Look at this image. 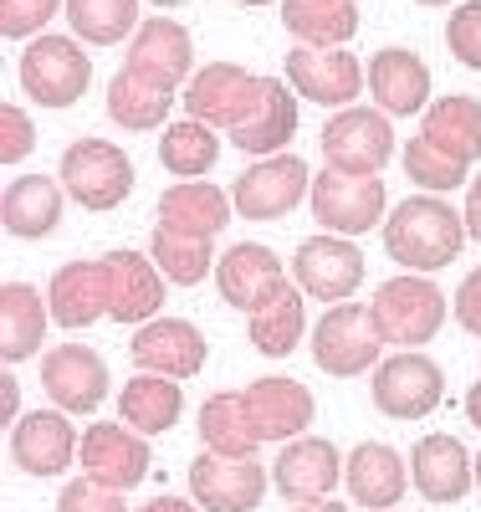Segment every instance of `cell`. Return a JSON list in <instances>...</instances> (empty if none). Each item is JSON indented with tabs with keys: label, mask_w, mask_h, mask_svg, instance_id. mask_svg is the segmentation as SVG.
Masks as SVG:
<instances>
[{
	"label": "cell",
	"mask_w": 481,
	"mask_h": 512,
	"mask_svg": "<svg viewBox=\"0 0 481 512\" xmlns=\"http://www.w3.org/2000/svg\"><path fill=\"white\" fill-rule=\"evenodd\" d=\"M461 246H466V216L451 210L441 195L395 200V210L384 216V251L405 272H420V277L441 272L461 256Z\"/></svg>",
	"instance_id": "6da1fadb"
},
{
	"label": "cell",
	"mask_w": 481,
	"mask_h": 512,
	"mask_svg": "<svg viewBox=\"0 0 481 512\" xmlns=\"http://www.w3.org/2000/svg\"><path fill=\"white\" fill-rule=\"evenodd\" d=\"M57 180H62L72 205L108 216V210H118L128 195H134V159L108 139H72L62 149Z\"/></svg>",
	"instance_id": "7a4b0ae2"
},
{
	"label": "cell",
	"mask_w": 481,
	"mask_h": 512,
	"mask_svg": "<svg viewBox=\"0 0 481 512\" xmlns=\"http://www.w3.org/2000/svg\"><path fill=\"white\" fill-rule=\"evenodd\" d=\"M369 313H374V323L384 333V344L420 349L446 323V292L435 287L430 277H420V272H405V277H389L369 297Z\"/></svg>",
	"instance_id": "3957f363"
},
{
	"label": "cell",
	"mask_w": 481,
	"mask_h": 512,
	"mask_svg": "<svg viewBox=\"0 0 481 512\" xmlns=\"http://www.w3.org/2000/svg\"><path fill=\"white\" fill-rule=\"evenodd\" d=\"M384 354V333L369 313V303H333L318 323H313V364L333 379H354L364 369H379Z\"/></svg>",
	"instance_id": "277c9868"
},
{
	"label": "cell",
	"mask_w": 481,
	"mask_h": 512,
	"mask_svg": "<svg viewBox=\"0 0 481 512\" xmlns=\"http://www.w3.org/2000/svg\"><path fill=\"white\" fill-rule=\"evenodd\" d=\"M87 82H93V57L82 52V41L77 36H36L26 41V52H21V88L31 103L41 108H72L82 93H87Z\"/></svg>",
	"instance_id": "5b68a950"
},
{
	"label": "cell",
	"mask_w": 481,
	"mask_h": 512,
	"mask_svg": "<svg viewBox=\"0 0 481 512\" xmlns=\"http://www.w3.org/2000/svg\"><path fill=\"white\" fill-rule=\"evenodd\" d=\"M185 113L221 128V134H231V128H241L261 98H267V77H256L251 67L241 62H205L190 82H185Z\"/></svg>",
	"instance_id": "8992f818"
},
{
	"label": "cell",
	"mask_w": 481,
	"mask_h": 512,
	"mask_svg": "<svg viewBox=\"0 0 481 512\" xmlns=\"http://www.w3.org/2000/svg\"><path fill=\"white\" fill-rule=\"evenodd\" d=\"M313 221L333 236H369L389 216V190L379 175H343V169H323L313 175Z\"/></svg>",
	"instance_id": "52a82bcc"
},
{
	"label": "cell",
	"mask_w": 481,
	"mask_h": 512,
	"mask_svg": "<svg viewBox=\"0 0 481 512\" xmlns=\"http://www.w3.org/2000/svg\"><path fill=\"white\" fill-rule=\"evenodd\" d=\"M308 195H313V175H308V159L297 154L256 159L231 180V200L241 221H282Z\"/></svg>",
	"instance_id": "ba28073f"
},
{
	"label": "cell",
	"mask_w": 481,
	"mask_h": 512,
	"mask_svg": "<svg viewBox=\"0 0 481 512\" xmlns=\"http://www.w3.org/2000/svg\"><path fill=\"white\" fill-rule=\"evenodd\" d=\"M323 164L343 169V175H379L395 159V123L379 108H338L323 123Z\"/></svg>",
	"instance_id": "9c48e42d"
},
{
	"label": "cell",
	"mask_w": 481,
	"mask_h": 512,
	"mask_svg": "<svg viewBox=\"0 0 481 512\" xmlns=\"http://www.w3.org/2000/svg\"><path fill=\"white\" fill-rule=\"evenodd\" d=\"M282 77L292 82L297 98L318 108H354L359 93H369V67H359V57L343 47H297L287 52Z\"/></svg>",
	"instance_id": "30bf717a"
},
{
	"label": "cell",
	"mask_w": 481,
	"mask_h": 512,
	"mask_svg": "<svg viewBox=\"0 0 481 512\" xmlns=\"http://www.w3.org/2000/svg\"><path fill=\"white\" fill-rule=\"evenodd\" d=\"M369 395H374L379 415H389V420H425L446 400V374L420 349H405V354L379 359V369L369 379Z\"/></svg>",
	"instance_id": "8fae6325"
},
{
	"label": "cell",
	"mask_w": 481,
	"mask_h": 512,
	"mask_svg": "<svg viewBox=\"0 0 481 512\" xmlns=\"http://www.w3.org/2000/svg\"><path fill=\"white\" fill-rule=\"evenodd\" d=\"M149 436H139L134 425L123 420H98L82 431V451H77V466L82 477H93L103 487H118V492H134L144 477H149Z\"/></svg>",
	"instance_id": "7c38bea8"
},
{
	"label": "cell",
	"mask_w": 481,
	"mask_h": 512,
	"mask_svg": "<svg viewBox=\"0 0 481 512\" xmlns=\"http://www.w3.org/2000/svg\"><path fill=\"white\" fill-rule=\"evenodd\" d=\"M292 277H297L302 292L318 297V303H328V308L348 303V297L359 292V282H364V251L348 236H333V231L308 236L292 251Z\"/></svg>",
	"instance_id": "4fadbf2b"
},
{
	"label": "cell",
	"mask_w": 481,
	"mask_h": 512,
	"mask_svg": "<svg viewBox=\"0 0 481 512\" xmlns=\"http://www.w3.org/2000/svg\"><path fill=\"white\" fill-rule=\"evenodd\" d=\"M190 497L205 512H256L261 497H267V466L256 456L200 451L190 461Z\"/></svg>",
	"instance_id": "5bb4252c"
},
{
	"label": "cell",
	"mask_w": 481,
	"mask_h": 512,
	"mask_svg": "<svg viewBox=\"0 0 481 512\" xmlns=\"http://www.w3.org/2000/svg\"><path fill=\"white\" fill-rule=\"evenodd\" d=\"M108 364L93 344H57L47 359H41V390L47 400L67 415H93L108 400Z\"/></svg>",
	"instance_id": "9a60e30c"
},
{
	"label": "cell",
	"mask_w": 481,
	"mask_h": 512,
	"mask_svg": "<svg viewBox=\"0 0 481 512\" xmlns=\"http://www.w3.org/2000/svg\"><path fill=\"white\" fill-rule=\"evenodd\" d=\"M77 451H82V436L67 420V410H57V405L52 410H26L11 425V461L26 477H67Z\"/></svg>",
	"instance_id": "2e32d148"
},
{
	"label": "cell",
	"mask_w": 481,
	"mask_h": 512,
	"mask_svg": "<svg viewBox=\"0 0 481 512\" xmlns=\"http://www.w3.org/2000/svg\"><path fill=\"white\" fill-rule=\"evenodd\" d=\"M128 354H134L139 374H164V379H195L210 359L205 333L190 318H149L128 338Z\"/></svg>",
	"instance_id": "e0dca14e"
},
{
	"label": "cell",
	"mask_w": 481,
	"mask_h": 512,
	"mask_svg": "<svg viewBox=\"0 0 481 512\" xmlns=\"http://www.w3.org/2000/svg\"><path fill=\"white\" fill-rule=\"evenodd\" d=\"M123 67L180 93L185 82L195 77V72H190V67H195V41H190V31L174 21V16H149V21L134 31V41H128Z\"/></svg>",
	"instance_id": "ac0fdd59"
},
{
	"label": "cell",
	"mask_w": 481,
	"mask_h": 512,
	"mask_svg": "<svg viewBox=\"0 0 481 512\" xmlns=\"http://www.w3.org/2000/svg\"><path fill=\"white\" fill-rule=\"evenodd\" d=\"M343 482V456L333 441L323 436H297L282 446V456L272 461V492L282 502H318L333 497V487Z\"/></svg>",
	"instance_id": "d6986e66"
},
{
	"label": "cell",
	"mask_w": 481,
	"mask_h": 512,
	"mask_svg": "<svg viewBox=\"0 0 481 512\" xmlns=\"http://www.w3.org/2000/svg\"><path fill=\"white\" fill-rule=\"evenodd\" d=\"M103 267H108V292H113V297H108V318H113V323L139 328V323L159 318L169 277L154 267V256L118 246V251L103 256Z\"/></svg>",
	"instance_id": "ffe728a7"
},
{
	"label": "cell",
	"mask_w": 481,
	"mask_h": 512,
	"mask_svg": "<svg viewBox=\"0 0 481 512\" xmlns=\"http://www.w3.org/2000/svg\"><path fill=\"white\" fill-rule=\"evenodd\" d=\"M343 487L354 507L395 512V502H405V487H410V456H400L384 441H359L343 456Z\"/></svg>",
	"instance_id": "44dd1931"
},
{
	"label": "cell",
	"mask_w": 481,
	"mask_h": 512,
	"mask_svg": "<svg viewBox=\"0 0 481 512\" xmlns=\"http://www.w3.org/2000/svg\"><path fill=\"white\" fill-rule=\"evenodd\" d=\"M241 395H246V410H251V425H256L261 446H267V441H297V436H308V425L318 420V400H313V390L302 379L272 374V379L246 384Z\"/></svg>",
	"instance_id": "7402d4cb"
},
{
	"label": "cell",
	"mask_w": 481,
	"mask_h": 512,
	"mask_svg": "<svg viewBox=\"0 0 481 512\" xmlns=\"http://www.w3.org/2000/svg\"><path fill=\"white\" fill-rule=\"evenodd\" d=\"M369 98L389 118H415L430 108V67L410 47H379L369 62Z\"/></svg>",
	"instance_id": "603a6c76"
},
{
	"label": "cell",
	"mask_w": 481,
	"mask_h": 512,
	"mask_svg": "<svg viewBox=\"0 0 481 512\" xmlns=\"http://www.w3.org/2000/svg\"><path fill=\"white\" fill-rule=\"evenodd\" d=\"M231 210L236 200L221 190V185H210V180H180V185H169L154 205V226L164 231H180V236H205L215 241L226 226H231Z\"/></svg>",
	"instance_id": "cb8c5ba5"
},
{
	"label": "cell",
	"mask_w": 481,
	"mask_h": 512,
	"mask_svg": "<svg viewBox=\"0 0 481 512\" xmlns=\"http://www.w3.org/2000/svg\"><path fill=\"white\" fill-rule=\"evenodd\" d=\"M108 267L103 256H82V262H62L52 272L47 303H52V323L62 328H93L98 318H108Z\"/></svg>",
	"instance_id": "d4e9b609"
},
{
	"label": "cell",
	"mask_w": 481,
	"mask_h": 512,
	"mask_svg": "<svg viewBox=\"0 0 481 512\" xmlns=\"http://www.w3.org/2000/svg\"><path fill=\"white\" fill-rule=\"evenodd\" d=\"M282 256L261 241H236L231 251H221L215 262V287H221V303L226 308H241L251 313L261 297H272L282 287Z\"/></svg>",
	"instance_id": "484cf974"
},
{
	"label": "cell",
	"mask_w": 481,
	"mask_h": 512,
	"mask_svg": "<svg viewBox=\"0 0 481 512\" xmlns=\"http://www.w3.org/2000/svg\"><path fill=\"white\" fill-rule=\"evenodd\" d=\"M410 482L425 502H461L476 482V466L456 436L435 431V436H420L410 451Z\"/></svg>",
	"instance_id": "4316f807"
},
{
	"label": "cell",
	"mask_w": 481,
	"mask_h": 512,
	"mask_svg": "<svg viewBox=\"0 0 481 512\" xmlns=\"http://www.w3.org/2000/svg\"><path fill=\"white\" fill-rule=\"evenodd\" d=\"M246 338L261 359H287L297 354V344L308 338V303H302V287L282 282L272 297L246 313Z\"/></svg>",
	"instance_id": "83f0119b"
},
{
	"label": "cell",
	"mask_w": 481,
	"mask_h": 512,
	"mask_svg": "<svg viewBox=\"0 0 481 512\" xmlns=\"http://www.w3.org/2000/svg\"><path fill=\"white\" fill-rule=\"evenodd\" d=\"M62 180L52 175H16L0 195V216H6V231L21 241H47L62 226Z\"/></svg>",
	"instance_id": "f1b7e54d"
},
{
	"label": "cell",
	"mask_w": 481,
	"mask_h": 512,
	"mask_svg": "<svg viewBox=\"0 0 481 512\" xmlns=\"http://www.w3.org/2000/svg\"><path fill=\"white\" fill-rule=\"evenodd\" d=\"M47 323H52V303L31 282H6L0 287V359L6 364H21V359L41 354Z\"/></svg>",
	"instance_id": "f546056e"
},
{
	"label": "cell",
	"mask_w": 481,
	"mask_h": 512,
	"mask_svg": "<svg viewBox=\"0 0 481 512\" xmlns=\"http://www.w3.org/2000/svg\"><path fill=\"white\" fill-rule=\"evenodd\" d=\"M292 134H297V93H292L287 77L282 82L267 77V98H261V108L241 128H231V149L272 159V154H282L292 144Z\"/></svg>",
	"instance_id": "4dcf8cb0"
},
{
	"label": "cell",
	"mask_w": 481,
	"mask_h": 512,
	"mask_svg": "<svg viewBox=\"0 0 481 512\" xmlns=\"http://www.w3.org/2000/svg\"><path fill=\"white\" fill-rule=\"evenodd\" d=\"M420 139H430L441 154H451L461 164H476L481 159V98H471V93L435 98L420 113Z\"/></svg>",
	"instance_id": "1f68e13d"
},
{
	"label": "cell",
	"mask_w": 481,
	"mask_h": 512,
	"mask_svg": "<svg viewBox=\"0 0 481 512\" xmlns=\"http://www.w3.org/2000/svg\"><path fill=\"white\" fill-rule=\"evenodd\" d=\"M297 47H348L359 36V0H277Z\"/></svg>",
	"instance_id": "d6a6232c"
},
{
	"label": "cell",
	"mask_w": 481,
	"mask_h": 512,
	"mask_svg": "<svg viewBox=\"0 0 481 512\" xmlns=\"http://www.w3.org/2000/svg\"><path fill=\"white\" fill-rule=\"evenodd\" d=\"M185 415V390L180 379H164V374H139L118 390V420L134 425L139 436H164L174 431Z\"/></svg>",
	"instance_id": "836d02e7"
},
{
	"label": "cell",
	"mask_w": 481,
	"mask_h": 512,
	"mask_svg": "<svg viewBox=\"0 0 481 512\" xmlns=\"http://www.w3.org/2000/svg\"><path fill=\"white\" fill-rule=\"evenodd\" d=\"M108 118L118 128H128V134H149V128H169V108H174V88H164V82H149L139 72H113L108 77Z\"/></svg>",
	"instance_id": "e575fe53"
},
{
	"label": "cell",
	"mask_w": 481,
	"mask_h": 512,
	"mask_svg": "<svg viewBox=\"0 0 481 512\" xmlns=\"http://www.w3.org/2000/svg\"><path fill=\"white\" fill-rule=\"evenodd\" d=\"M195 431H200L205 451H221V456H256V446H261L241 390L210 395V400L200 405V415H195Z\"/></svg>",
	"instance_id": "d590c367"
},
{
	"label": "cell",
	"mask_w": 481,
	"mask_h": 512,
	"mask_svg": "<svg viewBox=\"0 0 481 512\" xmlns=\"http://www.w3.org/2000/svg\"><path fill=\"white\" fill-rule=\"evenodd\" d=\"M159 164L180 180H205L221 164V128H210L200 118H174L159 134Z\"/></svg>",
	"instance_id": "8d00e7d4"
},
{
	"label": "cell",
	"mask_w": 481,
	"mask_h": 512,
	"mask_svg": "<svg viewBox=\"0 0 481 512\" xmlns=\"http://www.w3.org/2000/svg\"><path fill=\"white\" fill-rule=\"evenodd\" d=\"M67 26L87 47H118L134 41L139 21V0H67Z\"/></svg>",
	"instance_id": "74e56055"
},
{
	"label": "cell",
	"mask_w": 481,
	"mask_h": 512,
	"mask_svg": "<svg viewBox=\"0 0 481 512\" xmlns=\"http://www.w3.org/2000/svg\"><path fill=\"white\" fill-rule=\"evenodd\" d=\"M149 256H154V267L169 277V282H180V287H195L215 272V241L205 236H180V231H164L154 226V241H149Z\"/></svg>",
	"instance_id": "f35d334b"
},
{
	"label": "cell",
	"mask_w": 481,
	"mask_h": 512,
	"mask_svg": "<svg viewBox=\"0 0 481 512\" xmlns=\"http://www.w3.org/2000/svg\"><path fill=\"white\" fill-rule=\"evenodd\" d=\"M400 164H405V175H410L425 195H451V190H461V185H466V169H471V164L441 154V149H435L430 139H420V134L405 139Z\"/></svg>",
	"instance_id": "ab89813d"
},
{
	"label": "cell",
	"mask_w": 481,
	"mask_h": 512,
	"mask_svg": "<svg viewBox=\"0 0 481 512\" xmlns=\"http://www.w3.org/2000/svg\"><path fill=\"white\" fill-rule=\"evenodd\" d=\"M62 6H67V0H0V36H6V41L47 36V21Z\"/></svg>",
	"instance_id": "60d3db41"
},
{
	"label": "cell",
	"mask_w": 481,
	"mask_h": 512,
	"mask_svg": "<svg viewBox=\"0 0 481 512\" xmlns=\"http://www.w3.org/2000/svg\"><path fill=\"white\" fill-rule=\"evenodd\" d=\"M446 47L466 72H481V0H461L446 16Z\"/></svg>",
	"instance_id": "b9f144b4"
},
{
	"label": "cell",
	"mask_w": 481,
	"mask_h": 512,
	"mask_svg": "<svg viewBox=\"0 0 481 512\" xmlns=\"http://www.w3.org/2000/svg\"><path fill=\"white\" fill-rule=\"evenodd\" d=\"M57 512H128V502L118 487H103L93 477H72L57 492Z\"/></svg>",
	"instance_id": "7bdbcfd3"
},
{
	"label": "cell",
	"mask_w": 481,
	"mask_h": 512,
	"mask_svg": "<svg viewBox=\"0 0 481 512\" xmlns=\"http://www.w3.org/2000/svg\"><path fill=\"white\" fill-rule=\"evenodd\" d=\"M36 149V123L26 118V108L6 103L0 108V164H21Z\"/></svg>",
	"instance_id": "ee69618b"
},
{
	"label": "cell",
	"mask_w": 481,
	"mask_h": 512,
	"mask_svg": "<svg viewBox=\"0 0 481 512\" xmlns=\"http://www.w3.org/2000/svg\"><path fill=\"white\" fill-rule=\"evenodd\" d=\"M451 303H456V323H461L471 338H481V267L461 277V287L451 292Z\"/></svg>",
	"instance_id": "f6af8a7d"
},
{
	"label": "cell",
	"mask_w": 481,
	"mask_h": 512,
	"mask_svg": "<svg viewBox=\"0 0 481 512\" xmlns=\"http://www.w3.org/2000/svg\"><path fill=\"white\" fill-rule=\"evenodd\" d=\"M461 216H466V236L481 246V175L466 185V210H461Z\"/></svg>",
	"instance_id": "bcb514c9"
},
{
	"label": "cell",
	"mask_w": 481,
	"mask_h": 512,
	"mask_svg": "<svg viewBox=\"0 0 481 512\" xmlns=\"http://www.w3.org/2000/svg\"><path fill=\"white\" fill-rule=\"evenodd\" d=\"M139 512H205L200 502H185V497H154V502H144Z\"/></svg>",
	"instance_id": "7dc6e473"
},
{
	"label": "cell",
	"mask_w": 481,
	"mask_h": 512,
	"mask_svg": "<svg viewBox=\"0 0 481 512\" xmlns=\"http://www.w3.org/2000/svg\"><path fill=\"white\" fill-rule=\"evenodd\" d=\"M292 512H354L348 502H333V497H318V502H297Z\"/></svg>",
	"instance_id": "c3c4849f"
},
{
	"label": "cell",
	"mask_w": 481,
	"mask_h": 512,
	"mask_svg": "<svg viewBox=\"0 0 481 512\" xmlns=\"http://www.w3.org/2000/svg\"><path fill=\"white\" fill-rule=\"evenodd\" d=\"M466 420H471L476 431H481V379H476L471 390H466Z\"/></svg>",
	"instance_id": "681fc988"
},
{
	"label": "cell",
	"mask_w": 481,
	"mask_h": 512,
	"mask_svg": "<svg viewBox=\"0 0 481 512\" xmlns=\"http://www.w3.org/2000/svg\"><path fill=\"white\" fill-rule=\"evenodd\" d=\"M6 379V420H21V395H16V379L11 374H0Z\"/></svg>",
	"instance_id": "f907efd6"
},
{
	"label": "cell",
	"mask_w": 481,
	"mask_h": 512,
	"mask_svg": "<svg viewBox=\"0 0 481 512\" xmlns=\"http://www.w3.org/2000/svg\"><path fill=\"white\" fill-rule=\"evenodd\" d=\"M154 11H174V6H185V0H149Z\"/></svg>",
	"instance_id": "816d5d0a"
},
{
	"label": "cell",
	"mask_w": 481,
	"mask_h": 512,
	"mask_svg": "<svg viewBox=\"0 0 481 512\" xmlns=\"http://www.w3.org/2000/svg\"><path fill=\"white\" fill-rule=\"evenodd\" d=\"M415 6H430L435 11V6H461V0H415Z\"/></svg>",
	"instance_id": "f5cc1de1"
},
{
	"label": "cell",
	"mask_w": 481,
	"mask_h": 512,
	"mask_svg": "<svg viewBox=\"0 0 481 512\" xmlns=\"http://www.w3.org/2000/svg\"><path fill=\"white\" fill-rule=\"evenodd\" d=\"M231 6H272V0H231Z\"/></svg>",
	"instance_id": "db71d44e"
},
{
	"label": "cell",
	"mask_w": 481,
	"mask_h": 512,
	"mask_svg": "<svg viewBox=\"0 0 481 512\" xmlns=\"http://www.w3.org/2000/svg\"><path fill=\"white\" fill-rule=\"evenodd\" d=\"M476 487H481V451H476Z\"/></svg>",
	"instance_id": "11a10c76"
}]
</instances>
